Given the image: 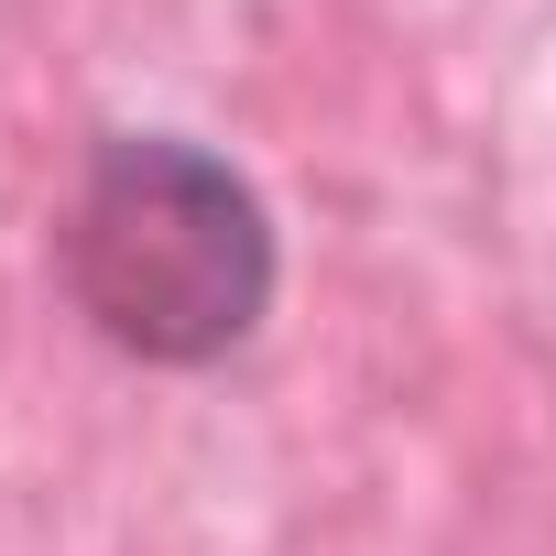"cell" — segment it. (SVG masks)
I'll list each match as a JSON object with an SVG mask.
<instances>
[{"instance_id":"6da1fadb","label":"cell","mask_w":556,"mask_h":556,"mask_svg":"<svg viewBox=\"0 0 556 556\" xmlns=\"http://www.w3.org/2000/svg\"><path fill=\"white\" fill-rule=\"evenodd\" d=\"M55 285L99 350L142 371H218L285 295V229L218 142L99 131L55 207Z\"/></svg>"}]
</instances>
